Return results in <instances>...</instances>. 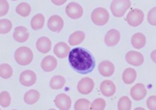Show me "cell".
Wrapping results in <instances>:
<instances>
[{
  "label": "cell",
  "mask_w": 156,
  "mask_h": 110,
  "mask_svg": "<svg viewBox=\"0 0 156 110\" xmlns=\"http://www.w3.org/2000/svg\"><path fill=\"white\" fill-rule=\"evenodd\" d=\"M12 75H13V70H12V67L9 64H0V77L2 78L8 79L11 77Z\"/></svg>",
  "instance_id": "4316f807"
},
{
  "label": "cell",
  "mask_w": 156,
  "mask_h": 110,
  "mask_svg": "<svg viewBox=\"0 0 156 110\" xmlns=\"http://www.w3.org/2000/svg\"><path fill=\"white\" fill-rule=\"evenodd\" d=\"M16 12L22 17H27L31 12V7L29 4H27L25 2L20 3L16 8Z\"/></svg>",
  "instance_id": "484cf974"
},
{
  "label": "cell",
  "mask_w": 156,
  "mask_h": 110,
  "mask_svg": "<svg viewBox=\"0 0 156 110\" xmlns=\"http://www.w3.org/2000/svg\"><path fill=\"white\" fill-rule=\"evenodd\" d=\"M10 103H11V97L9 91H4L0 93V105H1L2 107L9 106Z\"/></svg>",
  "instance_id": "4dcf8cb0"
},
{
  "label": "cell",
  "mask_w": 156,
  "mask_h": 110,
  "mask_svg": "<svg viewBox=\"0 0 156 110\" xmlns=\"http://www.w3.org/2000/svg\"><path fill=\"white\" fill-rule=\"evenodd\" d=\"M13 38L17 42L20 43H23L25 41H27V39L29 38V32H28V29L24 26H18L15 28L13 32Z\"/></svg>",
  "instance_id": "5bb4252c"
},
{
  "label": "cell",
  "mask_w": 156,
  "mask_h": 110,
  "mask_svg": "<svg viewBox=\"0 0 156 110\" xmlns=\"http://www.w3.org/2000/svg\"><path fill=\"white\" fill-rule=\"evenodd\" d=\"M12 29V22L8 19L0 20V34L5 35L10 32Z\"/></svg>",
  "instance_id": "f1b7e54d"
},
{
  "label": "cell",
  "mask_w": 156,
  "mask_h": 110,
  "mask_svg": "<svg viewBox=\"0 0 156 110\" xmlns=\"http://www.w3.org/2000/svg\"><path fill=\"white\" fill-rule=\"evenodd\" d=\"M66 84V79L62 76H54L50 81V87L52 90H60Z\"/></svg>",
  "instance_id": "d4e9b609"
},
{
  "label": "cell",
  "mask_w": 156,
  "mask_h": 110,
  "mask_svg": "<svg viewBox=\"0 0 156 110\" xmlns=\"http://www.w3.org/2000/svg\"><path fill=\"white\" fill-rule=\"evenodd\" d=\"M132 108V102L127 96H122L118 102L119 110H130Z\"/></svg>",
  "instance_id": "83f0119b"
},
{
  "label": "cell",
  "mask_w": 156,
  "mask_h": 110,
  "mask_svg": "<svg viewBox=\"0 0 156 110\" xmlns=\"http://www.w3.org/2000/svg\"><path fill=\"white\" fill-rule=\"evenodd\" d=\"M131 7L130 0H113L110 5L112 14L117 18L122 17Z\"/></svg>",
  "instance_id": "3957f363"
},
{
  "label": "cell",
  "mask_w": 156,
  "mask_h": 110,
  "mask_svg": "<svg viewBox=\"0 0 156 110\" xmlns=\"http://www.w3.org/2000/svg\"><path fill=\"white\" fill-rule=\"evenodd\" d=\"M66 1H67V0H51V2H52L54 5H56V6H62V5H64Z\"/></svg>",
  "instance_id": "d590c367"
},
{
  "label": "cell",
  "mask_w": 156,
  "mask_h": 110,
  "mask_svg": "<svg viewBox=\"0 0 156 110\" xmlns=\"http://www.w3.org/2000/svg\"><path fill=\"white\" fill-rule=\"evenodd\" d=\"M155 13H156V8H152L149 13H148V21L150 22V24L155 26L156 25V19H155Z\"/></svg>",
  "instance_id": "836d02e7"
},
{
  "label": "cell",
  "mask_w": 156,
  "mask_h": 110,
  "mask_svg": "<svg viewBox=\"0 0 156 110\" xmlns=\"http://www.w3.org/2000/svg\"><path fill=\"white\" fill-rule=\"evenodd\" d=\"M125 60L129 64L139 66L144 63V56L137 51H128L125 55Z\"/></svg>",
  "instance_id": "30bf717a"
},
{
  "label": "cell",
  "mask_w": 156,
  "mask_h": 110,
  "mask_svg": "<svg viewBox=\"0 0 156 110\" xmlns=\"http://www.w3.org/2000/svg\"><path fill=\"white\" fill-rule=\"evenodd\" d=\"M91 19L95 25L102 26L109 21V14L105 8H96L92 12Z\"/></svg>",
  "instance_id": "277c9868"
},
{
  "label": "cell",
  "mask_w": 156,
  "mask_h": 110,
  "mask_svg": "<svg viewBox=\"0 0 156 110\" xmlns=\"http://www.w3.org/2000/svg\"><path fill=\"white\" fill-rule=\"evenodd\" d=\"M85 38V34L82 31H76L73 34H71V36H69L68 38V43L69 45L72 46H76L80 44L82 41Z\"/></svg>",
  "instance_id": "603a6c76"
},
{
  "label": "cell",
  "mask_w": 156,
  "mask_h": 110,
  "mask_svg": "<svg viewBox=\"0 0 156 110\" xmlns=\"http://www.w3.org/2000/svg\"><path fill=\"white\" fill-rule=\"evenodd\" d=\"M39 97H40V93L37 90H30L24 94L23 100L27 105H34L38 101Z\"/></svg>",
  "instance_id": "44dd1931"
},
{
  "label": "cell",
  "mask_w": 156,
  "mask_h": 110,
  "mask_svg": "<svg viewBox=\"0 0 156 110\" xmlns=\"http://www.w3.org/2000/svg\"><path fill=\"white\" fill-rule=\"evenodd\" d=\"M98 71L104 77H110L115 71V66L109 61H103L98 65Z\"/></svg>",
  "instance_id": "9a60e30c"
},
{
  "label": "cell",
  "mask_w": 156,
  "mask_h": 110,
  "mask_svg": "<svg viewBox=\"0 0 156 110\" xmlns=\"http://www.w3.org/2000/svg\"><path fill=\"white\" fill-rule=\"evenodd\" d=\"M70 51V47L66 44L65 42H58L54 46L53 52L59 58H66L68 56V53Z\"/></svg>",
  "instance_id": "d6986e66"
},
{
  "label": "cell",
  "mask_w": 156,
  "mask_h": 110,
  "mask_svg": "<svg viewBox=\"0 0 156 110\" xmlns=\"http://www.w3.org/2000/svg\"><path fill=\"white\" fill-rule=\"evenodd\" d=\"M57 67V60L53 56H46L41 62V68L45 72H51Z\"/></svg>",
  "instance_id": "ac0fdd59"
},
{
  "label": "cell",
  "mask_w": 156,
  "mask_h": 110,
  "mask_svg": "<svg viewBox=\"0 0 156 110\" xmlns=\"http://www.w3.org/2000/svg\"><path fill=\"white\" fill-rule=\"evenodd\" d=\"M14 58L20 65H27L32 63L34 54L33 51L27 47H20L14 53Z\"/></svg>",
  "instance_id": "7a4b0ae2"
},
{
  "label": "cell",
  "mask_w": 156,
  "mask_h": 110,
  "mask_svg": "<svg viewBox=\"0 0 156 110\" xmlns=\"http://www.w3.org/2000/svg\"><path fill=\"white\" fill-rule=\"evenodd\" d=\"M144 21V13L139 9H134L129 11L126 15V22H128L130 26L136 27L140 25Z\"/></svg>",
  "instance_id": "5b68a950"
},
{
  "label": "cell",
  "mask_w": 156,
  "mask_h": 110,
  "mask_svg": "<svg viewBox=\"0 0 156 110\" xmlns=\"http://www.w3.org/2000/svg\"><path fill=\"white\" fill-rule=\"evenodd\" d=\"M68 62L73 69L82 75L91 73L95 66L93 54L85 48L77 47L68 53Z\"/></svg>",
  "instance_id": "6da1fadb"
},
{
  "label": "cell",
  "mask_w": 156,
  "mask_h": 110,
  "mask_svg": "<svg viewBox=\"0 0 156 110\" xmlns=\"http://www.w3.org/2000/svg\"><path fill=\"white\" fill-rule=\"evenodd\" d=\"M9 5L7 0H0V17L5 16L9 12Z\"/></svg>",
  "instance_id": "d6a6232c"
},
{
  "label": "cell",
  "mask_w": 156,
  "mask_h": 110,
  "mask_svg": "<svg viewBox=\"0 0 156 110\" xmlns=\"http://www.w3.org/2000/svg\"><path fill=\"white\" fill-rule=\"evenodd\" d=\"M12 1H17V0H12Z\"/></svg>",
  "instance_id": "74e56055"
},
{
  "label": "cell",
  "mask_w": 156,
  "mask_h": 110,
  "mask_svg": "<svg viewBox=\"0 0 156 110\" xmlns=\"http://www.w3.org/2000/svg\"><path fill=\"white\" fill-rule=\"evenodd\" d=\"M156 96L155 95H151V97H149V99L147 100V105L149 107V109L151 110H155L156 109Z\"/></svg>",
  "instance_id": "e575fe53"
},
{
  "label": "cell",
  "mask_w": 156,
  "mask_h": 110,
  "mask_svg": "<svg viewBox=\"0 0 156 110\" xmlns=\"http://www.w3.org/2000/svg\"><path fill=\"white\" fill-rule=\"evenodd\" d=\"M130 94H131V97L136 101L142 100L147 95V90H146L145 85L142 83L136 84L135 86L132 87L130 91Z\"/></svg>",
  "instance_id": "8fae6325"
},
{
  "label": "cell",
  "mask_w": 156,
  "mask_h": 110,
  "mask_svg": "<svg viewBox=\"0 0 156 110\" xmlns=\"http://www.w3.org/2000/svg\"><path fill=\"white\" fill-rule=\"evenodd\" d=\"M66 15L69 18L77 20V19H80L83 15V9L79 3L71 2L66 6Z\"/></svg>",
  "instance_id": "8992f818"
},
{
  "label": "cell",
  "mask_w": 156,
  "mask_h": 110,
  "mask_svg": "<svg viewBox=\"0 0 156 110\" xmlns=\"http://www.w3.org/2000/svg\"><path fill=\"white\" fill-rule=\"evenodd\" d=\"M90 106H91L90 101L87 99L82 98V99H79L75 103L74 108L76 110H88V109H90Z\"/></svg>",
  "instance_id": "f546056e"
},
{
  "label": "cell",
  "mask_w": 156,
  "mask_h": 110,
  "mask_svg": "<svg viewBox=\"0 0 156 110\" xmlns=\"http://www.w3.org/2000/svg\"><path fill=\"white\" fill-rule=\"evenodd\" d=\"M94 88V81L91 77H83L78 83L77 89L81 94H89Z\"/></svg>",
  "instance_id": "52a82bcc"
},
{
  "label": "cell",
  "mask_w": 156,
  "mask_h": 110,
  "mask_svg": "<svg viewBox=\"0 0 156 110\" xmlns=\"http://www.w3.org/2000/svg\"><path fill=\"white\" fill-rule=\"evenodd\" d=\"M136 78V72L134 68H126L122 73V80L125 84H132Z\"/></svg>",
  "instance_id": "7402d4cb"
},
{
  "label": "cell",
  "mask_w": 156,
  "mask_h": 110,
  "mask_svg": "<svg viewBox=\"0 0 156 110\" xmlns=\"http://www.w3.org/2000/svg\"><path fill=\"white\" fill-rule=\"evenodd\" d=\"M131 43L136 50L142 49L146 45V36L142 33H136L131 38Z\"/></svg>",
  "instance_id": "ffe728a7"
},
{
  "label": "cell",
  "mask_w": 156,
  "mask_h": 110,
  "mask_svg": "<svg viewBox=\"0 0 156 110\" xmlns=\"http://www.w3.org/2000/svg\"><path fill=\"white\" fill-rule=\"evenodd\" d=\"M155 52H156V50H154L152 52H151V60H152V62L155 64L156 63V60H155Z\"/></svg>",
  "instance_id": "8d00e7d4"
},
{
  "label": "cell",
  "mask_w": 156,
  "mask_h": 110,
  "mask_svg": "<svg viewBox=\"0 0 156 110\" xmlns=\"http://www.w3.org/2000/svg\"><path fill=\"white\" fill-rule=\"evenodd\" d=\"M100 91L104 96L110 97L116 92V86L111 80H104L100 85Z\"/></svg>",
  "instance_id": "2e32d148"
},
{
  "label": "cell",
  "mask_w": 156,
  "mask_h": 110,
  "mask_svg": "<svg viewBox=\"0 0 156 110\" xmlns=\"http://www.w3.org/2000/svg\"><path fill=\"white\" fill-rule=\"evenodd\" d=\"M120 39H121L120 32L116 29H111L105 36V43L108 47H114L119 43Z\"/></svg>",
  "instance_id": "4fadbf2b"
},
{
  "label": "cell",
  "mask_w": 156,
  "mask_h": 110,
  "mask_svg": "<svg viewBox=\"0 0 156 110\" xmlns=\"http://www.w3.org/2000/svg\"><path fill=\"white\" fill-rule=\"evenodd\" d=\"M48 27L51 31L59 33L64 27V20L59 15H52L48 21Z\"/></svg>",
  "instance_id": "7c38bea8"
},
{
  "label": "cell",
  "mask_w": 156,
  "mask_h": 110,
  "mask_svg": "<svg viewBox=\"0 0 156 110\" xmlns=\"http://www.w3.org/2000/svg\"><path fill=\"white\" fill-rule=\"evenodd\" d=\"M106 107V102L103 98H97L95 99L93 104H91L90 109L93 110H103Z\"/></svg>",
  "instance_id": "1f68e13d"
},
{
  "label": "cell",
  "mask_w": 156,
  "mask_h": 110,
  "mask_svg": "<svg viewBox=\"0 0 156 110\" xmlns=\"http://www.w3.org/2000/svg\"><path fill=\"white\" fill-rule=\"evenodd\" d=\"M37 81V75L32 70H25L20 75V83L25 87L34 85Z\"/></svg>",
  "instance_id": "ba28073f"
},
{
  "label": "cell",
  "mask_w": 156,
  "mask_h": 110,
  "mask_svg": "<svg viewBox=\"0 0 156 110\" xmlns=\"http://www.w3.org/2000/svg\"><path fill=\"white\" fill-rule=\"evenodd\" d=\"M44 22H45V18L44 16L38 13V14L35 15L32 20H31V27L33 28V30L37 31V30H40L41 28H43L44 26Z\"/></svg>",
  "instance_id": "cb8c5ba5"
},
{
  "label": "cell",
  "mask_w": 156,
  "mask_h": 110,
  "mask_svg": "<svg viewBox=\"0 0 156 110\" xmlns=\"http://www.w3.org/2000/svg\"><path fill=\"white\" fill-rule=\"evenodd\" d=\"M54 104L56 106H57V108H59L61 110H68L70 107H71L72 101L68 95H66L65 93H60L55 97Z\"/></svg>",
  "instance_id": "9c48e42d"
},
{
  "label": "cell",
  "mask_w": 156,
  "mask_h": 110,
  "mask_svg": "<svg viewBox=\"0 0 156 110\" xmlns=\"http://www.w3.org/2000/svg\"><path fill=\"white\" fill-rule=\"evenodd\" d=\"M37 49L41 53H48L51 49V41L46 36L39 37L36 43Z\"/></svg>",
  "instance_id": "e0dca14e"
}]
</instances>
